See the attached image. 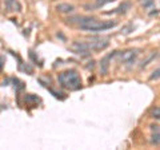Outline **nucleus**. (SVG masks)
<instances>
[{
  "mask_svg": "<svg viewBox=\"0 0 160 150\" xmlns=\"http://www.w3.org/2000/svg\"><path fill=\"white\" fill-rule=\"evenodd\" d=\"M71 23L76 22L78 27L83 31L88 32H103L108 31L113 27H116V22L112 20H98L96 18H89V16H76L68 19Z\"/></svg>",
  "mask_w": 160,
  "mask_h": 150,
  "instance_id": "f257e3e1",
  "label": "nucleus"
},
{
  "mask_svg": "<svg viewBox=\"0 0 160 150\" xmlns=\"http://www.w3.org/2000/svg\"><path fill=\"white\" fill-rule=\"evenodd\" d=\"M109 2H113V0H98V7H102L104 4H107Z\"/></svg>",
  "mask_w": 160,
  "mask_h": 150,
  "instance_id": "4468645a",
  "label": "nucleus"
},
{
  "mask_svg": "<svg viewBox=\"0 0 160 150\" xmlns=\"http://www.w3.org/2000/svg\"><path fill=\"white\" fill-rule=\"evenodd\" d=\"M71 50L78 54V55H82V56H88V55H91V50L88 48L87 43L86 42H73L71 44Z\"/></svg>",
  "mask_w": 160,
  "mask_h": 150,
  "instance_id": "39448f33",
  "label": "nucleus"
},
{
  "mask_svg": "<svg viewBox=\"0 0 160 150\" xmlns=\"http://www.w3.org/2000/svg\"><path fill=\"white\" fill-rule=\"evenodd\" d=\"M129 8H131V3H129V2H124L123 4H120V6L115 9V11L107 12V13H126Z\"/></svg>",
  "mask_w": 160,
  "mask_h": 150,
  "instance_id": "1a4fd4ad",
  "label": "nucleus"
},
{
  "mask_svg": "<svg viewBox=\"0 0 160 150\" xmlns=\"http://www.w3.org/2000/svg\"><path fill=\"white\" fill-rule=\"evenodd\" d=\"M86 43L91 51H103L109 46L107 39H92V40H87Z\"/></svg>",
  "mask_w": 160,
  "mask_h": 150,
  "instance_id": "20e7f679",
  "label": "nucleus"
},
{
  "mask_svg": "<svg viewBox=\"0 0 160 150\" xmlns=\"http://www.w3.org/2000/svg\"><path fill=\"white\" fill-rule=\"evenodd\" d=\"M151 142L153 145H160V133H155L152 138H151Z\"/></svg>",
  "mask_w": 160,
  "mask_h": 150,
  "instance_id": "f8f14e48",
  "label": "nucleus"
},
{
  "mask_svg": "<svg viewBox=\"0 0 160 150\" xmlns=\"http://www.w3.org/2000/svg\"><path fill=\"white\" fill-rule=\"evenodd\" d=\"M151 118L153 119H160V107H153L151 110Z\"/></svg>",
  "mask_w": 160,
  "mask_h": 150,
  "instance_id": "9b49d317",
  "label": "nucleus"
},
{
  "mask_svg": "<svg viewBox=\"0 0 160 150\" xmlns=\"http://www.w3.org/2000/svg\"><path fill=\"white\" fill-rule=\"evenodd\" d=\"M58 82L63 88L71 90V91H76V90L82 88V78L80 74L73 68L62 71L58 75Z\"/></svg>",
  "mask_w": 160,
  "mask_h": 150,
  "instance_id": "f03ea898",
  "label": "nucleus"
},
{
  "mask_svg": "<svg viewBox=\"0 0 160 150\" xmlns=\"http://www.w3.org/2000/svg\"><path fill=\"white\" fill-rule=\"evenodd\" d=\"M56 9L60 13H72L75 11V7L69 3H60L56 6Z\"/></svg>",
  "mask_w": 160,
  "mask_h": 150,
  "instance_id": "6e6552de",
  "label": "nucleus"
},
{
  "mask_svg": "<svg viewBox=\"0 0 160 150\" xmlns=\"http://www.w3.org/2000/svg\"><path fill=\"white\" fill-rule=\"evenodd\" d=\"M149 79H151V81H158V79H160V67L153 70V72L149 75Z\"/></svg>",
  "mask_w": 160,
  "mask_h": 150,
  "instance_id": "9d476101",
  "label": "nucleus"
},
{
  "mask_svg": "<svg viewBox=\"0 0 160 150\" xmlns=\"http://www.w3.org/2000/svg\"><path fill=\"white\" fill-rule=\"evenodd\" d=\"M118 51H113L111 54L106 55L104 58H102V61H100V72H102V75H107L108 71H109V62H111V59L116 55Z\"/></svg>",
  "mask_w": 160,
  "mask_h": 150,
  "instance_id": "423d86ee",
  "label": "nucleus"
},
{
  "mask_svg": "<svg viewBox=\"0 0 160 150\" xmlns=\"http://www.w3.org/2000/svg\"><path fill=\"white\" fill-rule=\"evenodd\" d=\"M139 56V51L136 48H131V50H127V51H124L120 54V62H122L124 66L127 67H131L135 64V62H136V59Z\"/></svg>",
  "mask_w": 160,
  "mask_h": 150,
  "instance_id": "7ed1b4c3",
  "label": "nucleus"
},
{
  "mask_svg": "<svg viewBox=\"0 0 160 150\" xmlns=\"http://www.w3.org/2000/svg\"><path fill=\"white\" fill-rule=\"evenodd\" d=\"M140 3H142V6L144 8H148V7H151L153 6V0H139Z\"/></svg>",
  "mask_w": 160,
  "mask_h": 150,
  "instance_id": "ddd939ff",
  "label": "nucleus"
},
{
  "mask_svg": "<svg viewBox=\"0 0 160 150\" xmlns=\"http://www.w3.org/2000/svg\"><path fill=\"white\" fill-rule=\"evenodd\" d=\"M4 4L8 12H19L22 9V6L18 0H4Z\"/></svg>",
  "mask_w": 160,
  "mask_h": 150,
  "instance_id": "0eeeda50",
  "label": "nucleus"
}]
</instances>
